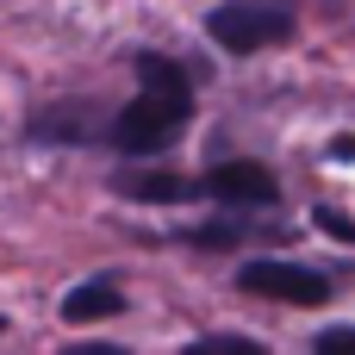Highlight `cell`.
<instances>
[{"label": "cell", "mask_w": 355, "mask_h": 355, "mask_svg": "<svg viewBox=\"0 0 355 355\" xmlns=\"http://www.w3.org/2000/svg\"><path fill=\"white\" fill-rule=\"evenodd\" d=\"M231 281H237V293H256L275 306H331V275L306 268L293 256H250Z\"/></svg>", "instance_id": "4"}, {"label": "cell", "mask_w": 355, "mask_h": 355, "mask_svg": "<svg viewBox=\"0 0 355 355\" xmlns=\"http://www.w3.org/2000/svg\"><path fill=\"white\" fill-rule=\"evenodd\" d=\"M112 193L137 200V206H225V212H268L281 206V175L256 156H225L200 175H175V168H119Z\"/></svg>", "instance_id": "2"}, {"label": "cell", "mask_w": 355, "mask_h": 355, "mask_svg": "<svg viewBox=\"0 0 355 355\" xmlns=\"http://www.w3.org/2000/svg\"><path fill=\"white\" fill-rule=\"evenodd\" d=\"M281 237L287 231L262 225V212H225V206H218V218L175 231V243H187V250H250V243H281Z\"/></svg>", "instance_id": "6"}, {"label": "cell", "mask_w": 355, "mask_h": 355, "mask_svg": "<svg viewBox=\"0 0 355 355\" xmlns=\"http://www.w3.org/2000/svg\"><path fill=\"white\" fill-rule=\"evenodd\" d=\"M0 337H6V318H0Z\"/></svg>", "instance_id": "11"}, {"label": "cell", "mask_w": 355, "mask_h": 355, "mask_svg": "<svg viewBox=\"0 0 355 355\" xmlns=\"http://www.w3.org/2000/svg\"><path fill=\"white\" fill-rule=\"evenodd\" d=\"M200 349H237V355H262L268 343L262 337H243V331H212V337H193V355Z\"/></svg>", "instance_id": "8"}, {"label": "cell", "mask_w": 355, "mask_h": 355, "mask_svg": "<svg viewBox=\"0 0 355 355\" xmlns=\"http://www.w3.org/2000/svg\"><path fill=\"white\" fill-rule=\"evenodd\" d=\"M312 349H355V324H324L312 337Z\"/></svg>", "instance_id": "10"}, {"label": "cell", "mask_w": 355, "mask_h": 355, "mask_svg": "<svg viewBox=\"0 0 355 355\" xmlns=\"http://www.w3.org/2000/svg\"><path fill=\"white\" fill-rule=\"evenodd\" d=\"M25 144H50V150H100L106 112L100 100H44L25 112Z\"/></svg>", "instance_id": "5"}, {"label": "cell", "mask_w": 355, "mask_h": 355, "mask_svg": "<svg viewBox=\"0 0 355 355\" xmlns=\"http://www.w3.org/2000/svg\"><path fill=\"white\" fill-rule=\"evenodd\" d=\"M119 312H125V287L112 275H94V281L62 293V324H100V318H119Z\"/></svg>", "instance_id": "7"}, {"label": "cell", "mask_w": 355, "mask_h": 355, "mask_svg": "<svg viewBox=\"0 0 355 355\" xmlns=\"http://www.w3.org/2000/svg\"><path fill=\"white\" fill-rule=\"evenodd\" d=\"M318 231L337 237V243H355V218H343L337 206H318Z\"/></svg>", "instance_id": "9"}, {"label": "cell", "mask_w": 355, "mask_h": 355, "mask_svg": "<svg viewBox=\"0 0 355 355\" xmlns=\"http://www.w3.org/2000/svg\"><path fill=\"white\" fill-rule=\"evenodd\" d=\"M131 75H137V94L106 112L100 150H112L125 162H150V156H168L187 137L193 100H200V81L206 75H193L168 50H131Z\"/></svg>", "instance_id": "1"}, {"label": "cell", "mask_w": 355, "mask_h": 355, "mask_svg": "<svg viewBox=\"0 0 355 355\" xmlns=\"http://www.w3.org/2000/svg\"><path fill=\"white\" fill-rule=\"evenodd\" d=\"M206 37L225 56H262L300 37V6L293 0H218L206 12Z\"/></svg>", "instance_id": "3"}]
</instances>
